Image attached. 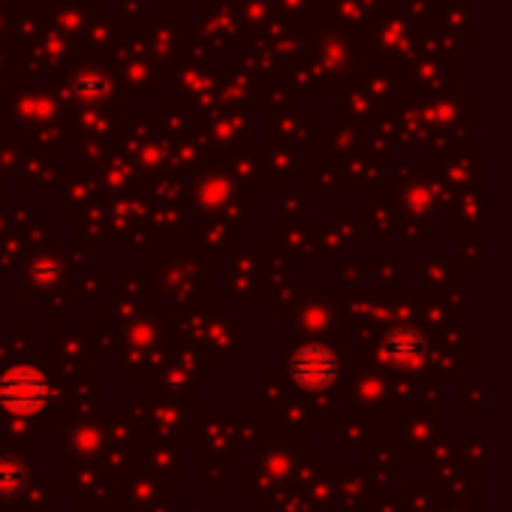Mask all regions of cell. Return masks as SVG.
Listing matches in <instances>:
<instances>
[{"label": "cell", "instance_id": "6da1fadb", "mask_svg": "<svg viewBox=\"0 0 512 512\" xmlns=\"http://www.w3.org/2000/svg\"><path fill=\"white\" fill-rule=\"evenodd\" d=\"M0 401L13 413H37L49 401V383L37 368H13L0 377Z\"/></svg>", "mask_w": 512, "mask_h": 512}, {"label": "cell", "instance_id": "7a4b0ae2", "mask_svg": "<svg viewBox=\"0 0 512 512\" xmlns=\"http://www.w3.org/2000/svg\"><path fill=\"white\" fill-rule=\"evenodd\" d=\"M335 356L326 350V347H305L296 362H293V374L302 386H311V389H320L326 383L335 380Z\"/></svg>", "mask_w": 512, "mask_h": 512}, {"label": "cell", "instance_id": "277c9868", "mask_svg": "<svg viewBox=\"0 0 512 512\" xmlns=\"http://www.w3.org/2000/svg\"><path fill=\"white\" fill-rule=\"evenodd\" d=\"M28 485V470L16 458H0V497H16Z\"/></svg>", "mask_w": 512, "mask_h": 512}, {"label": "cell", "instance_id": "3957f363", "mask_svg": "<svg viewBox=\"0 0 512 512\" xmlns=\"http://www.w3.org/2000/svg\"><path fill=\"white\" fill-rule=\"evenodd\" d=\"M386 356L395 365H416L422 359V338L413 329H398L386 338Z\"/></svg>", "mask_w": 512, "mask_h": 512}]
</instances>
